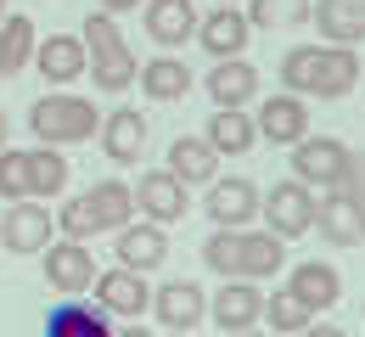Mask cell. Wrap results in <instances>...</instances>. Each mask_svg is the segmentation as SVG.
<instances>
[{"instance_id":"cell-33","label":"cell","mask_w":365,"mask_h":337,"mask_svg":"<svg viewBox=\"0 0 365 337\" xmlns=\"http://www.w3.org/2000/svg\"><path fill=\"white\" fill-rule=\"evenodd\" d=\"M56 231H62L68 242L101 237V225H96V214H91V202H85V197H68V202H62V214H56Z\"/></svg>"},{"instance_id":"cell-14","label":"cell","mask_w":365,"mask_h":337,"mask_svg":"<svg viewBox=\"0 0 365 337\" xmlns=\"http://www.w3.org/2000/svg\"><path fill=\"white\" fill-rule=\"evenodd\" d=\"M113 242H118V264H124V270H140V276H146V270H158V264L169 259V237H163V225H158V219H140V225L130 219Z\"/></svg>"},{"instance_id":"cell-16","label":"cell","mask_w":365,"mask_h":337,"mask_svg":"<svg viewBox=\"0 0 365 337\" xmlns=\"http://www.w3.org/2000/svg\"><path fill=\"white\" fill-rule=\"evenodd\" d=\"M247 11H236V6H220V11H208L202 23H197V46L208 51L214 62L220 56H242V46H247Z\"/></svg>"},{"instance_id":"cell-41","label":"cell","mask_w":365,"mask_h":337,"mask_svg":"<svg viewBox=\"0 0 365 337\" xmlns=\"http://www.w3.org/2000/svg\"><path fill=\"white\" fill-rule=\"evenodd\" d=\"M349 6H354V11H365V0H349Z\"/></svg>"},{"instance_id":"cell-8","label":"cell","mask_w":365,"mask_h":337,"mask_svg":"<svg viewBox=\"0 0 365 337\" xmlns=\"http://www.w3.org/2000/svg\"><path fill=\"white\" fill-rule=\"evenodd\" d=\"M315 225H320V237L337 242V247H360L365 242V202L349 186H331L315 202Z\"/></svg>"},{"instance_id":"cell-32","label":"cell","mask_w":365,"mask_h":337,"mask_svg":"<svg viewBox=\"0 0 365 337\" xmlns=\"http://www.w3.org/2000/svg\"><path fill=\"white\" fill-rule=\"evenodd\" d=\"M259 315H270V332H304V326L315 321V309H309V304H298V298H292L287 287H281V292H270Z\"/></svg>"},{"instance_id":"cell-5","label":"cell","mask_w":365,"mask_h":337,"mask_svg":"<svg viewBox=\"0 0 365 337\" xmlns=\"http://www.w3.org/2000/svg\"><path fill=\"white\" fill-rule=\"evenodd\" d=\"M51 237H56V214H51L46 202H34V197H17V202L0 214V247L17 253V259L46 253Z\"/></svg>"},{"instance_id":"cell-34","label":"cell","mask_w":365,"mask_h":337,"mask_svg":"<svg viewBox=\"0 0 365 337\" xmlns=\"http://www.w3.org/2000/svg\"><path fill=\"white\" fill-rule=\"evenodd\" d=\"M0 197H6V202L29 197V152H11V146H0Z\"/></svg>"},{"instance_id":"cell-6","label":"cell","mask_w":365,"mask_h":337,"mask_svg":"<svg viewBox=\"0 0 365 337\" xmlns=\"http://www.w3.org/2000/svg\"><path fill=\"white\" fill-rule=\"evenodd\" d=\"M259 214L270 219V231L281 242L304 237L309 225H315V192L304 186V180H281V186H270V197L259 202Z\"/></svg>"},{"instance_id":"cell-1","label":"cell","mask_w":365,"mask_h":337,"mask_svg":"<svg viewBox=\"0 0 365 337\" xmlns=\"http://www.w3.org/2000/svg\"><path fill=\"white\" fill-rule=\"evenodd\" d=\"M281 85L292 96H315V101H343L360 85V56L354 46H292L281 56Z\"/></svg>"},{"instance_id":"cell-43","label":"cell","mask_w":365,"mask_h":337,"mask_svg":"<svg viewBox=\"0 0 365 337\" xmlns=\"http://www.w3.org/2000/svg\"><path fill=\"white\" fill-rule=\"evenodd\" d=\"M0 17H6V0H0Z\"/></svg>"},{"instance_id":"cell-30","label":"cell","mask_w":365,"mask_h":337,"mask_svg":"<svg viewBox=\"0 0 365 337\" xmlns=\"http://www.w3.org/2000/svg\"><path fill=\"white\" fill-rule=\"evenodd\" d=\"M68 186V157L56 146H34L29 152V197H56Z\"/></svg>"},{"instance_id":"cell-13","label":"cell","mask_w":365,"mask_h":337,"mask_svg":"<svg viewBox=\"0 0 365 337\" xmlns=\"http://www.w3.org/2000/svg\"><path fill=\"white\" fill-rule=\"evenodd\" d=\"M152 315H158V326H169V332H191V326H202L208 298H202L197 281H163V287L152 292Z\"/></svg>"},{"instance_id":"cell-9","label":"cell","mask_w":365,"mask_h":337,"mask_svg":"<svg viewBox=\"0 0 365 337\" xmlns=\"http://www.w3.org/2000/svg\"><path fill=\"white\" fill-rule=\"evenodd\" d=\"M96 281V259H91V247L85 242H51L46 247V287L51 292H62V298H79V292H91Z\"/></svg>"},{"instance_id":"cell-31","label":"cell","mask_w":365,"mask_h":337,"mask_svg":"<svg viewBox=\"0 0 365 337\" xmlns=\"http://www.w3.org/2000/svg\"><path fill=\"white\" fill-rule=\"evenodd\" d=\"M315 0H253L247 6V28H287V23H309Z\"/></svg>"},{"instance_id":"cell-38","label":"cell","mask_w":365,"mask_h":337,"mask_svg":"<svg viewBox=\"0 0 365 337\" xmlns=\"http://www.w3.org/2000/svg\"><path fill=\"white\" fill-rule=\"evenodd\" d=\"M113 337H152V332H146V326H118Z\"/></svg>"},{"instance_id":"cell-26","label":"cell","mask_w":365,"mask_h":337,"mask_svg":"<svg viewBox=\"0 0 365 337\" xmlns=\"http://www.w3.org/2000/svg\"><path fill=\"white\" fill-rule=\"evenodd\" d=\"M140 90L146 101H185L191 96V68H185L180 56H152V62H140Z\"/></svg>"},{"instance_id":"cell-23","label":"cell","mask_w":365,"mask_h":337,"mask_svg":"<svg viewBox=\"0 0 365 337\" xmlns=\"http://www.w3.org/2000/svg\"><path fill=\"white\" fill-rule=\"evenodd\" d=\"M208 309H214V321H220L225 332H247V326H259L264 292L253 287V281H225V287H220V298H214Z\"/></svg>"},{"instance_id":"cell-21","label":"cell","mask_w":365,"mask_h":337,"mask_svg":"<svg viewBox=\"0 0 365 337\" xmlns=\"http://www.w3.org/2000/svg\"><path fill=\"white\" fill-rule=\"evenodd\" d=\"M208 96L220 101V107H242V101H253V96H259V68L242 62V56H220L214 73H208Z\"/></svg>"},{"instance_id":"cell-2","label":"cell","mask_w":365,"mask_h":337,"mask_svg":"<svg viewBox=\"0 0 365 337\" xmlns=\"http://www.w3.org/2000/svg\"><path fill=\"white\" fill-rule=\"evenodd\" d=\"M79 40H85V73H91V85L101 90V96H118V90L135 85V56H130V46H124L113 11H91Z\"/></svg>"},{"instance_id":"cell-40","label":"cell","mask_w":365,"mask_h":337,"mask_svg":"<svg viewBox=\"0 0 365 337\" xmlns=\"http://www.w3.org/2000/svg\"><path fill=\"white\" fill-rule=\"evenodd\" d=\"M230 337H259V332H253V326H247V332H230Z\"/></svg>"},{"instance_id":"cell-36","label":"cell","mask_w":365,"mask_h":337,"mask_svg":"<svg viewBox=\"0 0 365 337\" xmlns=\"http://www.w3.org/2000/svg\"><path fill=\"white\" fill-rule=\"evenodd\" d=\"M298 337H349V332H343V326H315V321H309Z\"/></svg>"},{"instance_id":"cell-11","label":"cell","mask_w":365,"mask_h":337,"mask_svg":"<svg viewBox=\"0 0 365 337\" xmlns=\"http://www.w3.org/2000/svg\"><path fill=\"white\" fill-rule=\"evenodd\" d=\"M253 130H259L270 146H298L304 135H309V107H304V96L281 90V96L259 101V118H253Z\"/></svg>"},{"instance_id":"cell-12","label":"cell","mask_w":365,"mask_h":337,"mask_svg":"<svg viewBox=\"0 0 365 337\" xmlns=\"http://www.w3.org/2000/svg\"><path fill=\"white\" fill-rule=\"evenodd\" d=\"M130 192H135V208L146 219H158V225H175V219H185V208H191L185 186L169 175V169H146Z\"/></svg>"},{"instance_id":"cell-27","label":"cell","mask_w":365,"mask_h":337,"mask_svg":"<svg viewBox=\"0 0 365 337\" xmlns=\"http://www.w3.org/2000/svg\"><path fill=\"white\" fill-rule=\"evenodd\" d=\"M287 264V242L275 231H247L242 225V281H270Z\"/></svg>"},{"instance_id":"cell-18","label":"cell","mask_w":365,"mask_h":337,"mask_svg":"<svg viewBox=\"0 0 365 337\" xmlns=\"http://www.w3.org/2000/svg\"><path fill=\"white\" fill-rule=\"evenodd\" d=\"M146 34L158 46H185L197 34V6L191 0H146Z\"/></svg>"},{"instance_id":"cell-42","label":"cell","mask_w":365,"mask_h":337,"mask_svg":"<svg viewBox=\"0 0 365 337\" xmlns=\"http://www.w3.org/2000/svg\"><path fill=\"white\" fill-rule=\"evenodd\" d=\"M175 337H197V332H175Z\"/></svg>"},{"instance_id":"cell-37","label":"cell","mask_w":365,"mask_h":337,"mask_svg":"<svg viewBox=\"0 0 365 337\" xmlns=\"http://www.w3.org/2000/svg\"><path fill=\"white\" fill-rule=\"evenodd\" d=\"M101 11H135V6H146V0H96Z\"/></svg>"},{"instance_id":"cell-25","label":"cell","mask_w":365,"mask_h":337,"mask_svg":"<svg viewBox=\"0 0 365 337\" xmlns=\"http://www.w3.org/2000/svg\"><path fill=\"white\" fill-rule=\"evenodd\" d=\"M34 46H40L34 23H29L23 11H6V17H0V79H17V73L34 62Z\"/></svg>"},{"instance_id":"cell-24","label":"cell","mask_w":365,"mask_h":337,"mask_svg":"<svg viewBox=\"0 0 365 337\" xmlns=\"http://www.w3.org/2000/svg\"><path fill=\"white\" fill-rule=\"evenodd\" d=\"M287 292H292L298 304H309V309H331V304L343 298V276H337L331 264H320V259H304V264L292 270Z\"/></svg>"},{"instance_id":"cell-4","label":"cell","mask_w":365,"mask_h":337,"mask_svg":"<svg viewBox=\"0 0 365 337\" xmlns=\"http://www.w3.org/2000/svg\"><path fill=\"white\" fill-rule=\"evenodd\" d=\"M349 169H354V152L337 141V135H304V141L292 146V180H304V186L331 192V186L349 180Z\"/></svg>"},{"instance_id":"cell-28","label":"cell","mask_w":365,"mask_h":337,"mask_svg":"<svg viewBox=\"0 0 365 337\" xmlns=\"http://www.w3.org/2000/svg\"><path fill=\"white\" fill-rule=\"evenodd\" d=\"M85 202H91L101 231H124V225L135 219V192H130L124 180H96L91 192H85Z\"/></svg>"},{"instance_id":"cell-22","label":"cell","mask_w":365,"mask_h":337,"mask_svg":"<svg viewBox=\"0 0 365 337\" xmlns=\"http://www.w3.org/2000/svg\"><path fill=\"white\" fill-rule=\"evenodd\" d=\"M101 146H107L113 163H135L140 152H146V118H140L135 107L107 113V118H101Z\"/></svg>"},{"instance_id":"cell-29","label":"cell","mask_w":365,"mask_h":337,"mask_svg":"<svg viewBox=\"0 0 365 337\" xmlns=\"http://www.w3.org/2000/svg\"><path fill=\"white\" fill-rule=\"evenodd\" d=\"M202 141L214 146V152H253L259 130H253V118H247L242 107H214V118H208Z\"/></svg>"},{"instance_id":"cell-44","label":"cell","mask_w":365,"mask_h":337,"mask_svg":"<svg viewBox=\"0 0 365 337\" xmlns=\"http://www.w3.org/2000/svg\"><path fill=\"white\" fill-rule=\"evenodd\" d=\"M220 6H236V0H220Z\"/></svg>"},{"instance_id":"cell-3","label":"cell","mask_w":365,"mask_h":337,"mask_svg":"<svg viewBox=\"0 0 365 337\" xmlns=\"http://www.w3.org/2000/svg\"><path fill=\"white\" fill-rule=\"evenodd\" d=\"M29 130L40 146H79L101 130V113H96V101L56 90V96H40L29 107Z\"/></svg>"},{"instance_id":"cell-35","label":"cell","mask_w":365,"mask_h":337,"mask_svg":"<svg viewBox=\"0 0 365 337\" xmlns=\"http://www.w3.org/2000/svg\"><path fill=\"white\" fill-rule=\"evenodd\" d=\"M343 186H349V192H354V197L365 202V152L354 157V169H349V180H343Z\"/></svg>"},{"instance_id":"cell-15","label":"cell","mask_w":365,"mask_h":337,"mask_svg":"<svg viewBox=\"0 0 365 337\" xmlns=\"http://www.w3.org/2000/svg\"><path fill=\"white\" fill-rule=\"evenodd\" d=\"M113 315L101 309V304H79V298H68V304H56L46 315V337H113Z\"/></svg>"},{"instance_id":"cell-7","label":"cell","mask_w":365,"mask_h":337,"mask_svg":"<svg viewBox=\"0 0 365 337\" xmlns=\"http://www.w3.org/2000/svg\"><path fill=\"white\" fill-rule=\"evenodd\" d=\"M91 292L113 321H140V315L152 309V287L140 281V270H124V264H118V270H96Z\"/></svg>"},{"instance_id":"cell-20","label":"cell","mask_w":365,"mask_h":337,"mask_svg":"<svg viewBox=\"0 0 365 337\" xmlns=\"http://www.w3.org/2000/svg\"><path fill=\"white\" fill-rule=\"evenodd\" d=\"M169 175L180 186H208L220 175V152L202 141V135H180V141L169 146Z\"/></svg>"},{"instance_id":"cell-19","label":"cell","mask_w":365,"mask_h":337,"mask_svg":"<svg viewBox=\"0 0 365 337\" xmlns=\"http://www.w3.org/2000/svg\"><path fill=\"white\" fill-rule=\"evenodd\" d=\"M309 23H315V34L326 46H360L365 40V11H354L349 0H315Z\"/></svg>"},{"instance_id":"cell-17","label":"cell","mask_w":365,"mask_h":337,"mask_svg":"<svg viewBox=\"0 0 365 337\" xmlns=\"http://www.w3.org/2000/svg\"><path fill=\"white\" fill-rule=\"evenodd\" d=\"M34 68L46 73L51 85H73L85 73V40L79 34H46L34 46Z\"/></svg>"},{"instance_id":"cell-10","label":"cell","mask_w":365,"mask_h":337,"mask_svg":"<svg viewBox=\"0 0 365 337\" xmlns=\"http://www.w3.org/2000/svg\"><path fill=\"white\" fill-rule=\"evenodd\" d=\"M214 192H208V219L214 225H230V231H242V225H253L259 219V186L247 180V175H225V180H208Z\"/></svg>"},{"instance_id":"cell-39","label":"cell","mask_w":365,"mask_h":337,"mask_svg":"<svg viewBox=\"0 0 365 337\" xmlns=\"http://www.w3.org/2000/svg\"><path fill=\"white\" fill-rule=\"evenodd\" d=\"M0 146H6V113H0Z\"/></svg>"}]
</instances>
